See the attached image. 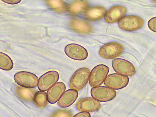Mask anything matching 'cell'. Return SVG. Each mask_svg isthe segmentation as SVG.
<instances>
[{"label": "cell", "mask_w": 156, "mask_h": 117, "mask_svg": "<svg viewBox=\"0 0 156 117\" xmlns=\"http://www.w3.org/2000/svg\"><path fill=\"white\" fill-rule=\"evenodd\" d=\"M126 11L127 9L124 6L120 5L114 6L106 12L105 20L109 23H116L125 16Z\"/></svg>", "instance_id": "cell-11"}, {"label": "cell", "mask_w": 156, "mask_h": 117, "mask_svg": "<svg viewBox=\"0 0 156 117\" xmlns=\"http://www.w3.org/2000/svg\"><path fill=\"white\" fill-rule=\"evenodd\" d=\"M66 85L62 82H58L48 90L47 95L48 101L51 104L56 103L65 92Z\"/></svg>", "instance_id": "cell-13"}, {"label": "cell", "mask_w": 156, "mask_h": 117, "mask_svg": "<svg viewBox=\"0 0 156 117\" xmlns=\"http://www.w3.org/2000/svg\"><path fill=\"white\" fill-rule=\"evenodd\" d=\"M90 73V70L86 68H81L77 70L70 79V88L77 91L82 89L89 81Z\"/></svg>", "instance_id": "cell-1"}, {"label": "cell", "mask_w": 156, "mask_h": 117, "mask_svg": "<svg viewBox=\"0 0 156 117\" xmlns=\"http://www.w3.org/2000/svg\"><path fill=\"white\" fill-rule=\"evenodd\" d=\"M33 100L36 106L40 108L45 107L48 103L47 93L41 90L36 92Z\"/></svg>", "instance_id": "cell-18"}, {"label": "cell", "mask_w": 156, "mask_h": 117, "mask_svg": "<svg viewBox=\"0 0 156 117\" xmlns=\"http://www.w3.org/2000/svg\"><path fill=\"white\" fill-rule=\"evenodd\" d=\"M109 71V68L105 65H99L95 67L90 72L89 80L90 85L92 87L101 85L105 82Z\"/></svg>", "instance_id": "cell-2"}, {"label": "cell", "mask_w": 156, "mask_h": 117, "mask_svg": "<svg viewBox=\"0 0 156 117\" xmlns=\"http://www.w3.org/2000/svg\"><path fill=\"white\" fill-rule=\"evenodd\" d=\"M72 113L66 110H58L52 114L50 117H73Z\"/></svg>", "instance_id": "cell-22"}, {"label": "cell", "mask_w": 156, "mask_h": 117, "mask_svg": "<svg viewBox=\"0 0 156 117\" xmlns=\"http://www.w3.org/2000/svg\"><path fill=\"white\" fill-rule=\"evenodd\" d=\"M88 6V4L86 1H76L71 5L69 9L72 12L77 13L86 11Z\"/></svg>", "instance_id": "cell-20"}, {"label": "cell", "mask_w": 156, "mask_h": 117, "mask_svg": "<svg viewBox=\"0 0 156 117\" xmlns=\"http://www.w3.org/2000/svg\"><path fill=\"white\" fill-rule=\"evenodd\" d=\"M64 51L68 57L75 60H84L88 56L87 51L84 47L75 44L67 45L65 48Z\"/></svg>", "instance_id": "cell-10"}, {"label": "cell", "mask_w": 156, "mask_h": 117, "mask_svg": "<svg viewBox=\"0 0 156 117\" xmlns=\"http://www.w3.org/2000/svg\"><path fill=\"white\" fill-rule=\"evenodd\" d=\"M107 12L106 9L102 6H96L88 8L84 14V18L89 20L96 21L103 18Z\"/></svg>", "instance_id": "cell-15"}, {"label": "cell", "mask_w": 156, "mask_h": 117, "mask_svg": "<svg viewBox=\"0 0 156 117\" xmlns=\"http://www.w3.org/2000/svg\"><path fill=\"white\" fill-rule=\"evenodd\" d=\"M123 51L122 44L118 42H112L103 45L100 50L99 54L104 58L112 59L121 55Z\"/></svg>", "instance_id": "cell-5"}, {"label": "cell", "mask_w": 156, "mask_h": 117, "mask_svg": "<svg viewBox=\"0 0 156 117\" xmlns=\"http://www.w3.org/2000/svg\"><path fill=\"white\" fill-rule=\"evenodd\" d=\"M70 25L74 30L80 33L88 34L93 31L92 27L89 23L81 20H72L70 22Z\"/></svg>", "instance_id": "cell-16"}, {"label": "cell", "mask_w": 156, "mask_h": 117, "mask_svg": "<svg viewBox=\"0 0 156 117\" xmlns=\"http://www.w3.org/2000/svg\"><path fill=\"white\" fill-rule=\"evenodd\" d=\"M15 82L20 86L32 89L37 85L38 78L35 74L27 72L21 71L16 73L14 76Z\"/></svg>", "instance_id": "cell-3"}, {"label": "cell", "mask_w": 156, "mask_h": 117, "mask_svg": "<svg viewBox=\"0 0 156 117\" xmlns=\"http://www.w3.org/2000/svg\"><path fill=\"white\" fill-rule=\"evenodd\" d=\"M76 107L81 112H93L98 110L101 107L100 103L92 98L82 99L77 102Z\"/></svg>", "instance_id": "cell-12"}, {"label": "cell", "mask_w": 156, "mask_h": 117, "mask_svg": "<svg viewBox=\"0 0 156 117\" xmlns=\"http://www.w3.org/2000/svg\"><path fill=\"white\" fill-rule=\"evenodd\" d=\"M13 67V62L10 57L5 53L0 52V69L10 71Z\"/></svg>", "instance_id": "cell-19"}, {"label": "cell", "mask_w": 156, "mask_h": 117, "mask_svg": "<svg viewBox=\"0 0 156 117\" xmlns=\"http://www.w3.org/2000/svg\"><path fill=\"white\" fill-rule=\"evenodd\" d=\"M48 3L51 8L59 11H64L66 9V5L61 1H48Z\"/></svg>", "instance_id": "cell-21"}, {"label": "cell", "mask_w": 156, "mask_h": 117, "mask_svg": "<svg viewBox=\"0 0 156 117\" xmlns=\"http://www.w3.org/2000/svg\"><path fill=\"white\" fill-rule=\"evenodd\" d=\"M77 90L70 89L64 92L58 102V106L62 108H68L73 105L78 97Z\"/></svg>", "instance_id": "cell-14"}, {"label": "cell", "mask_w": 156, "mask_h": 117, "mask_svg": "<svg viewBox=\"0 0 156 117\" xmlns=\"http://www.w3.org/2000/svg\"><path fill=\"white\" fill-rule=\"evenodd\" d=\"M73 117H90V115L88 112H82L77 114Z\"/></svg>", "instance_id": "cell-24"}, {"label": "cell", "mask_w": 156, "mask_h": 117, "mask_svg": "<svg viewBox=\"0 0 156 117\" xmlns=\"http://www.w3.org/2000/svg\"><path fill=\"white\" fill-rule=\"evenodd\" d=\"M129 82L128 76L118 73H113L107 76L104 82L107 87L114 90H118L126 87Z\"/></svg>", "instance_id": "cell-9"}, {"label": "cell", "mask_w": 156, "mask_h": 117, "mask_svg": "<svg viewBox=\"0 0 156 117\" xmlns=\"http://www.w3.org/2000/svg\"><path fill=\"white\" fill-rule=\"evenodd\" d=\"M156 18L154 17L149 20L148 25L149 29L153 31L156 32Z\"/></svg>", "instance_id": "cell-23"}, {"label": "cell", "mask_w": 156, "mask_h": 117, "mask_svg": "<svg viewBox=\"0 0 156 117\" xmlns=\"http://www.w3.org/2000/svg\"><path fill=\"white\" fill-rule=\"evenodd\" d=\"M114 71L119 74L126 76H131L136 73L135 67L130 62L121 58H115L112 62Z\"/></svg>", "instance_id": "cell-7"}, {"label": "cell", "mask_w": 156, "mask_h": 117, "mask_svg": "<svg viewBox=\"0 0 156 117\" xmlns=\"http://www.w3.org/2000/svg\"><path fill=\"white\" fill-rule=\"evenodd\" d=\"M119 27L127 31L138 30L144 24V21L140 17L136 16L129 15L124 16L118 22Z\"/></svg>", "instance_id": "cell-4"}, {"label": "cell", "mask_w": 156, "mask_h": 117, "mask_svg": "<svg viewBox=\"0 0 156 117\" xmlns=\"http://www.w3.org/2000/svg\"><path fill=\"white\" fill-rule=\"evenodd\" d=\"M58 73L55 71L48 72L42 75L39 79L37 87L39 90L45 91L55 84L59 79Z\"/></svg>", "instance_id": "cell-8"}, {"label": "cell", "mask_w": 156, "mask_h": 117, "mask_svg": "<svg viewBox=\"0 0 156 117\" xmlns=\"http://www.w3.org/2000/svg\"><path fill=\"white\" fill-rule=\"evenodd\" d=\"M91 95L98 101L105 102L111 101L116 96L115 90L107 87H94L90 91Z\"/></svg>", "instance_id": "cell-6"}, {"label": "cell", "mask_w": 156, "mask_h": 117, "mask_svg": "<svg viewBox=\"0 0 156 117\" xmlns=\"http://www.w3.org/2000/svg\"><path fill=\"white\" fill-rule=\"evenodd\" d=\"M17 95L25 101H31L33 100L36 91L33 89L27 88L17 86L16 89Z\"/></svg>", "instance_id": "cell-17"}]
</instances>
